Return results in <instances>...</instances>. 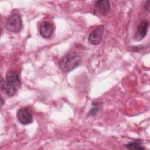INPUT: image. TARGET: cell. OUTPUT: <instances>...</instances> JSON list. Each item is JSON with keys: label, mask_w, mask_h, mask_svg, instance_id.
<instances>
[{"label": "cell", "mask_w": 150, "mask_h": 150, "mask_svg": "<svg viewBox=\"0 0 150 150\" xmlns=\"http://www.w3.org/2000/svg\"><path fill=\"white\" fill-rule=\"evenodd\" d=\"M21 84L18 73L13 70H9L6 73L5 80L1 81V87L5 94L12 97L16 93Z\"/></svg>", "instance_id": "1"}, {"label": "cell", "mask_w": 150, "mask_h": 150, "mask_svg": "<svg viewBox=\"0 0 150 150\" xmlns=\"http://www.w3.org/2000/svg\"><path fill=\"white\" fill-rule=\"evenodd\" d=\"M81 62V57L75 53H69L64 56L59 63L60 70L65 73H68L78 67Z\"/></svg>", "instance_id": "2"}, {"label": "cell", "mask_w": 150, "mask_h": 150, "mask_svg": "<svg viewBox=\"0 0 150 150\" xmlns=\"http://www.w3.org/2000/svg\"><path fill=\"white\" fill-rule=\"evenodd\" d=\"M6 29L13 33H18L22 28V21L21 16L18 13L10 15L5 23Z\"/></svg>", "instance_id": "3"}, {"label": "cell", "mask_w": 150, "mask_h": 150, "mask_svg": "<svg viewBox=\"0 0 150 150\" xmlns=\"http://www.w3.org/2000/svg\"><path fill=\"white\" fill-rule=\"evenodd\" d=\"M18 121L22 125H27L33 122V115L31 111L27 107L19 109L16 114Z\"/></svg>", "instance_id": "4"}, {"label": "cell", "mask_w": 150, "mask_h": 150, "mask_svg": "<svg viewBox=\"0 0 150 150\" xmlns=\"http://www.w3.org/2000/svg\"><path fill=\"white\" fill-rule=\"evenodd\" d=\"M104 32V26L102 25L98 26L94 29L88 36V42L93 45H98L102 39L103 34Z\"/></svg>", "instance_id": "5"}, {"label": "cell", "mask_w": 150, "mask_h": 150, "mask_svg": "<svg viewBox=\"0 0 150 150\" xmlns=\"http://www.w3.org/2000/svg\"><path fill=\"white\" fill-rule=\"evenodd\" d=\"M96 10L101 16L107 15L110 11V2L107 0L96 1L94 2Z\"/></svg>", "instance_id": "6"}, {"label": "cell", "mask_w": 150, "mask_h": 150, "mask_svg": "<svg viewBox=\"0 0 150 150\" xmlns=\"http://www.w3.org/2000/svg\"><path fill=\"white\" fill-rule=\"evenodd\" d=\"M53 26L49 21L43 22L39 27V32L40 35L44 38H50L53 32Z\"/></svg>", "instance_id": "7"}, {"label": "cell", "mask_w": 150, "mask_h": 150, "mask_svg": "<svg viewBox=\"0 0 150 150\" xmlns=\"http://www.w3.org/2000/svg\"><path fill=\"white\" fill-rule=\"evenodd\" d=\"M148 29V22L146 21H142L137 27L135 35V39L137 41L141 40L146 35Z\"/></svg>", "instance_id": "8"}, {"label": "cell", "mask_w": 150, "mask_h": 150, "mask_svg": "<svg viewBox=\"0 0 150 150\" xmlns=\"http://www.w3.org/2000/svg\"><path fill=\"white\" fill-rule=\"evenodd\" d=\"M141 142L139 140H137L135 141L130 142L128 143L127 144L125 145V146L126 148L128 149H138V150H141V149H144L145 148L142 147L141 145Z\"/></svg>", "instance_id": "9"}, {"label": "cell", "mask_w": 150, "mask_h": 150, "mask_svg": "<svg viewBox=\"0 0 150 150\" xmlns=\"http://www.w3.org/2000/svg\"><path fill=\"white\" fill-rule=\"evenodd\" d=\"M93 105L94 107L91 108L88 114V115L89 116H95L98 113L100 108V105L98 103H93Z\"/></svg>", "instance_id": "10"}, {"label": "cell", "mask_w": 150, "mask_h": 150, "mask_svg": "<svg viewBox=\"0 0 150 150\" xmlns=\"http://www.w3.org/2000/svg\"><path fill=\"white\" fill-rule=\"evenodd\" d=\"M145 8L146 10H147L148 11H149V1H147L145 4Z\"/></svg>", "instance_id": "11"}, {"label": "cell", "mask_w": 150, "mask_h": 150, "mask_svg": "<svg viewBox=\"0 0 150 150\" xmlns=\"http://www.w3.org/2000/svg\"><path fill=\"white\" fill-rule=\"evenodd\" d=\"M3 104H4V101H3V98H1V106H2Z\"/></svg>", "instance_id": "12"}]
</instances>
